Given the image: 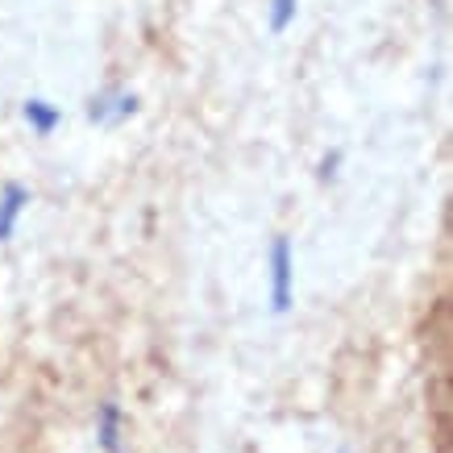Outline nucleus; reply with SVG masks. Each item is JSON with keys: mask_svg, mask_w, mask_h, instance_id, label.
<instances>
[{"mask_svg": "<svg viewBox=\"0 0 453 453\" xmlns=\"http://www.w3.org/2000/svg\"><path fill=\"white\" fill-rule=\"evenodd\" d=\"M266 288H271V308H275L279 316L291 308V300H296V250H291V237L279 234L275 242H271V254H266Z\"/></svg>", "mask_w": 453, "mask_h": 453, "instance_id": "nucleus-1", "label": "nucleus"}, {"mask_svg": "<svg viewBox=\"0 0 453 453\" xmlns=\"http://www.w3.org/2000/svg\"><path fill=\"white\" fill-rule=\"evenodd\" d=\"M138 112V96L134 92H121V88H112V92H100L96 100H92V109H88V117L96 125H121L129 121Z\"/></svg>", "mask_w": 453, "mask_h": 453, "instance_id": "nucleus-2", "label": "nucleus"}, {"mask_svg": "<svg viewBox=\"0 0 453 453\" xmlns=\"http://www.w3.org/2000/svg\"><path fill=\"white\" fill-rule=\"evenodd\" d=\"M29 208V192L21 183H4V192H0V242H13L17 225L26 217Z\"/></svg>", "mask_w": 453, "mask_h": 453, "instance_id": "nucleus-3", "label": "nucleus"}, {"mask_svg": "<svg viewBox=\"0 0 453 453\" xmlns=\"http://www.w3.org/2000/svg\"><path fill=\"white\" fill-rule=\"evenodd\" d=\"M121 441H125V412L117 403H100L96 412V445L104 453H121Z\"/></svg>", "mask_w": 453, "mask_h": 453, "instance_id": "nucleus-4", "label": "nucleus"}, {"mask_svg": "<svg viewBox=\"0 0 453 453\" xmlns=\"http://www.w3.org/2000/svg\"><path fill=\"white\" fill-rule=\"evenodd\" d=\"M21 117H26V125L38 134V138H50L58 125H63V112H58V104H50V100L42 96H29L26 104H21Z\"/></svg>", "mask_w": 453, "mask_h": 453, "instance_id": "nucleus-5", "label": "nucleus"}, {"mask_svg": "<svg viewBox=\"0 0 453 453\" xmlns=\"http://www.w3.org/2000/svg\"><path fill=\"white\" fill-rule=\"evenodd\" d=\"M266 13H271V29L283 34V29L296 21V13H300V0H271V4H266Z\"/></svg>", "mask_w": 453, "mask_h": 453, "instance_id": "nucleus-6", "label": "nucleus"}]
</instances>
